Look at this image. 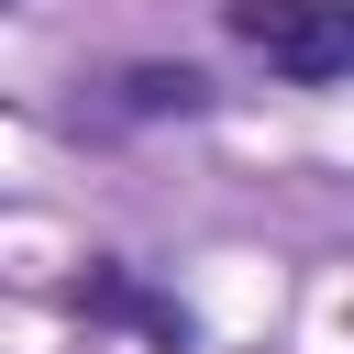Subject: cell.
Here are the masks:
<instances>
[{
	"mask_svg": "<svg viewBox=\"0 0 354 354\" xmlns=\"http://www.w3.org/2000/svg\"><path fill=\"white\" fill-rule=\"evenodd\" d=\"M266 66H277V77H299V88L343 77V66H354V0H299V11H288V33L266 44Z\"/></svg>",
	"mask_w": 354,
	"mask_h": 354,
	"instance_id": "obj_1",
	"label": "cell"
},
{
	"mask_svg": "<svg viewBox=\"0 0 354 354\" xmlns=\"http://www.w3.org/2000/svg\"><path fill=\"white\" fill-rule=\"evenodd\" d=\"M122 111L188 122V111H210V77H199V66H133V77H122Z\"/></svg>",
	"mask_w": 354,
	"mask_h": 354,
	"instance_id": "obj_2",
	"label": "cell"
},
{
	"mask_svg": "<svg viewBox=\"0 0 354 354\" xmlns=\"http://www.w3.org/2000/svg\"><path fill=\"white\" fill-rule=\"evenodd\" d=\"M66 299H77V310H88V321H133V299H144V288H133V277H122V266H111V254H100V266H88V277H77V288H66Z\"/></svg>",
	"mask_w": 354,
	"mask_h": 354,
	"instance_id": "obj_3",
	"label": "cell"
},
{
	"mask_svg": "<svg viewBox=\"0 0 354 354\" xmlns=\"http://www.w3.org/2000/svg\"><path fill=\"white\" fill-rule=\"evenodd\" d=\"M133 332H144V343H155V354H188V343H199V321H188V310H177V299H155V288H144V299H133Z\"/></svg>",
	"mask_w": 354,
	"mask_h": 354,
	"instance_id": "obj_4",
	"label": "cell"
}]
</instances>
